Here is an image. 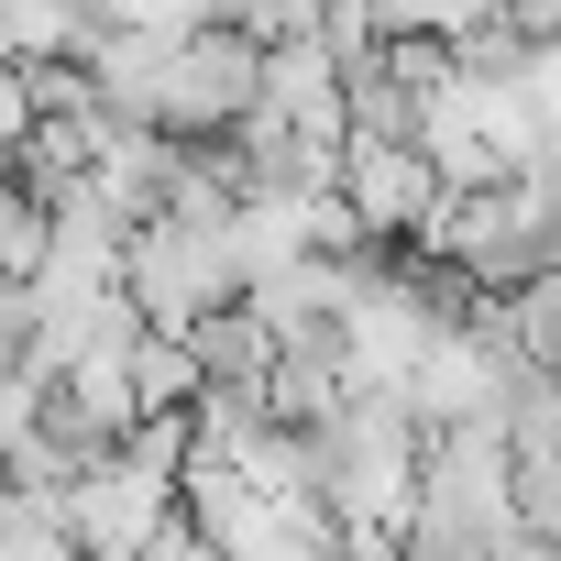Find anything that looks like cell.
I'll list each match as a JSON object with an SVG mask.
<instances>
[{"label":"cell","instance_id":"7a4b0ae2","mask_svg":"<svg viewBox=\"0 0 561 561\" xmlns=\"http://www.w3.org/2000/svg\"><path fill=\"white\" fill-rule=\"evenodd\" d=\"M144 561H209V550H198V539H187V528H165V539H154V550H144Z\"/></svg>","mask_w":561,"mask_h":561},{"label":"cell","instance_id":"6da1fadb","mask_svg":"<svg viewBox=\"0 0 561 561\" xmlns=\"http://www.w3.org/2000/svg\"><path fill=\"white\" fill-rule=\"evenodd\" d=\"M495 539H517L495 430L419 440V473H408V506H397V561H484Z\"/></svg>","mask_w":561,"mask_h":561}]
</instances>
